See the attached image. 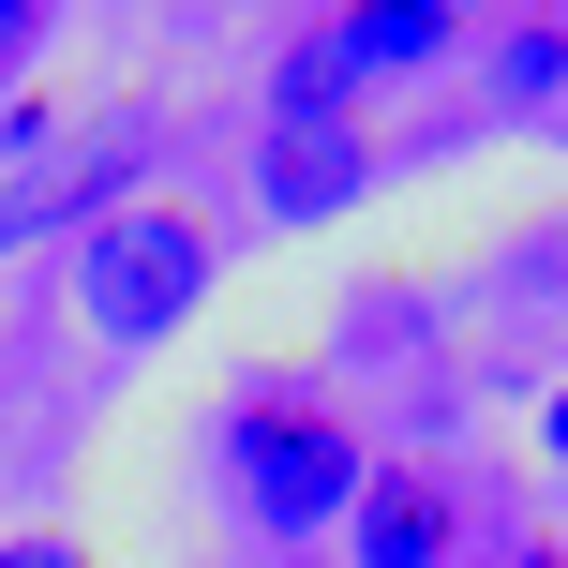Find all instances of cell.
<instances>
[{
  "instance_id": "obj_10",
  "label": "cell",
  "mask_w": 568,
  "mask_h": 568,
  "mask_svg": "<svg viewBox=\"0 0 568 568\" xmlns=\"http://www.w3.org/2000/svg\"><path fill=\"white\" fill-rule=\"evenodd\" d=\"M539 449H554V464H568V389H554V404H539Z\"/></svg>"
},
{
  "instance_id": "obj_5",
  "label": "cell",
  "mask_w": 568,
  "mask_h": 568,
  "mask_svg": "<svg viewBox=\"0 0 568 568\" xmlns=\"http://www.w3.org/2000/svg\"><path fill=\"white\" fill-rule=\"evenodd\" d=\"M314 30H329V60H344L359 105H374V90H404V75H434V60L464 45L449 0H344V16H314Z\"/></svg>"
},
{
  "instance_id": "obj_8",
  "label": "cell",
  "mask_w": 568,
  "mask_h": 568,
  "mask_svg": "<svg viewBox=\"0 0 568 568\" xmlns=\"http://www.w3.org/2000/svg\"><path fill=\"white\" fill-rule=\"evenodd\" d=\"M0 568H90V554L60 539V524H30V539H0Z\"/></svg>"
},
{
  "instance_id": "obj_9",
  "label": "cell",
  "mask_w": 568,
  "mask_h": 568,
  "mask_svg": "<svg viewBox=\"0 0 568 568\" xmlns=\"http://www.w3.org/2000/svg\"><path fill=\"white\" fill-rule=\"evenodd\" d=\"M45 45V16H30V0H0V60H30Z\"/></svg>"
},
{
  "instance_id": "obj_11",
  "label": "cell",
  "mask_w": 568,
  "mask_h": 568,
  "mask_svg": "<svg viewBox=\"0 0 568 568\" xmlns=\"http://www.w3.org/2000/svg\"><path fill=\"white\" fill-rule=\"evenodd\" d=\"M509 568H568V554H509Z\"/></svg>"
},
{
  "instance_id": "obj_7",
  "label": "cell",
  "mask_w": 568,
  "mask_h": 568,
  "mask_svg": "<svg viewBox=\"0 0 568 568\" xmlns=\"http://www.w3.org/2000/svg\"><path fill=\"white\" fill-rule=\"evenodd\" d=\"M45 135H60V105L30 90V105H0V165H45Z\"/></svg>"
},
{
  "instance_id": "obj_12",
  "label": "cell",
  "mask_w": 568,
  "mask_h": 568,
  "mask_svg": "<svg viewBox=\"0 0 568 568\" xmlns=\"http://www.w3.org/2000/svg\"><path fill=\"white\" fill-rule=\"evenodd\" d=\"M270 568H314V554H270Z\"/></svg>"
},
{
  "instance_id": "obj_6",
  "label": "cell",
  "mask_w": 568,
  "mask_h": 568,
  "mask_svg": "<svg viewBox=\"0 0 568 568\" xmlns=\"http://www.w3.org/2000/svg\"><path fill=\"white\" fill-rule=\"evenodd\" d=\"M494 105H509V120H554L568 105V16H524L509 45H494Z\"/></svg>"
},
{
  "instance_id": "obj_4",
  "label": "cell",
  "mask_w": 568,
  "mask_h": 568,
  "mask_svg": "<svg viewBox=\"0 0 568 568\" xmlns=\"http://www.w3.org/2000/svg\"><path fill=\"white\" fill-rule=\"evenodd\" d=\"M449 554H464L449 479H434V464H404V449H374L359 509H344V568H449Z\"/></svg>"
},
{
  "instance_id": "obj_2",
  "label": "cell",
  "mask_w": 568,
  "mask_h": 568,
  "mask_svg": "<svg viewBox=\"0 0 568 568\" xmlns=\"http://www.w3.org/2000/svg\"><path fill=\"white\" fill-rule=\"evenodd\" d=\"M210 284H225V240H210V210H180V195H135V210H105V225L75 240V314L120 344V359L165 344V329H195Z\"/></svg>"
},
{
  "instance_id": "obj_3",
  "label": "cell",
  "mask_w": 568,
  "mask_h": 568,
  "mask_svg": "<svg viewBox=\"0 0 568 568\" xmlns=\"http://www.w3.org/2000/svg\"><path fill=\"white\" fill-rule=\"evenodd\" d=\"M374 195V135L359 120H255V210L270 225H329Z\"/></svg>"
},
{
  "instance_id": "obj_1",
  "label": "cell",
  "mask_w": 568,
  "mask_h": 568,
  "mask_svg": "<svg viewBox=\"0 0 568 568\" xmlns=\"http://www.w3.org/2000/svg\"><path fill=\"white\" fill-rule=\"evenodd\" d=\"M359 479H374V434L344 419V404H314V389H270V404L225 419V509L255 524L270 554H314L359 509Z\"/></svg>"
}]
</instances>
